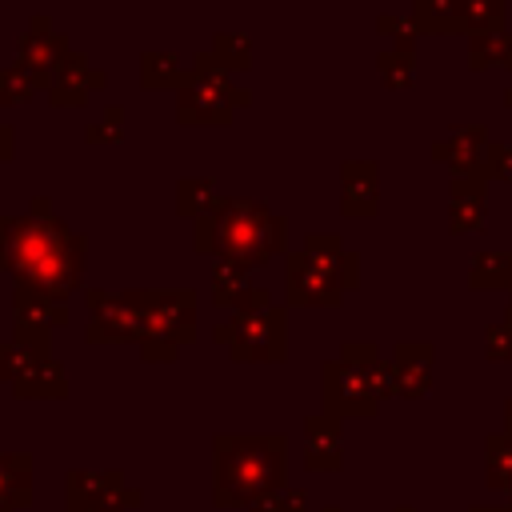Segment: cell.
Masks as SVG:
<instances>
[{"mask_svg":"<svg viewBox=\"0 0 512 512\" xmlns=\"http://www.w3.org/2000/svg\"><path fill=\"white\" fill-rule=\"evenodd\" d=\"M500 180H512V144H508V152H504V172H500Z\"/></svg>","mask_w":512,"mask_h":512,"instance_id":"40","label":"cell"},{"mask_svg":"<svg viewBox=\"0 0 512 512\" xmlns=\"http://www.w3.org/2000/svg\"><path fill=\"white\" fill-rule=\"evenodd\" d=\"M96 512H120V508H96Z\"/></svg>","mask_w":512,"mask_h":512,"instance_id":"44","label":"cell"},{"mask_svg":"<svg viewBox=\"0 0 512 512\" xmlns=\"http://www.w3.org/2000/svg\"><path fill=\"white\" fill-rule=\"evenodd\" d=\"M208 56L220 72H248L252 68V40L244 32H216Z\"/></svg>","mask_w":512,"mask_h":512,"instance_id":"28","label":"cell"},{"mask_svg":"<svg viewBox=\"0 0 512 512\" xmlns=\"http://www.w3.org/2000/svg\"><path fill=\"white\" fill-rule=\"evenodd\" d=\"M8 388L20 400H64L68 396V376H64V368L52 352H36Z\"/></svg>","mask_w":512,"mask_h":512,"instance_id":"18","label":"cell"},{"mask_svg":"<svg viewBox=\"0 0 512 512\" xmlns=\"http://www.w3.org/2000/svg\"><path fill=\"white\" fill-rule=\"evenodd\" d=\"M484 356L500 360V364H512V324L508 320H496V324L484 328Z\"/></svg>","mask_w":512,"mask_h":512,"instance_id":"35","label":"cell"},{"mask_svg":"<svg viewBox=\"0 0 512 512\" xmlns=\"http://www.w3.org/2000/svg\"><path fill=\"white\" fill-rule=\"evenodd\" d=\"M192 76V64H184L176 52L164 48H148L140 52V84L152 92H180Z\"/></svg>","mask_w":512,"mask_h":512,"instance_id":"20","label":"cell"},{"mask_svg":"<svg viewBox=\"0 0 512 512\" xmlns=\"http://www.w3.org/2000/svg\"><path fill=\"white\" fill-rule=\"evenodd\" d=\"M304 468H312V472H340L344 468V440H340L336 416L316 412L304 420Z\"/></svg>","mask_w":512,"mask_h":512,"instance_id":"17","label":"cell"},{"mask_svg":"<svg viewBox=\"0 0 512 512\" xmlns=\"http://www.w3.org/2000/svg\"><path fill=\"white\" fill-rule=\"evenodd\" d=\"M504 320L512 324V288H508V304H504Z\"/></svg>","mask_w":512,"mask_h":512,"instance_id":"42","label":"cell"},{"mask_svg":"<svg viewBox=\"0 0 512 512\" xmlns=\"http://www.w3.org/2000/svg\"><path fill=\"white\" fill-rule=\"evenodd\" d=\"M0 512H4V508H0Z\"/></svg>","mask_w":512,"mask_h":512,"instance_id":"48","label":"cell"},{"mask_svg":"<svg viewBox=\"0 0 512 512\" xmlns=\"http://www.w3.org/2000/svg\"><path fill=\"white\" fill-rule=\"evenodd\" d=\"M216 200H220V192H216V180L212 176H180L176 180V212L184 220L196 224Z\"/></svg>","mask_w":512,"mask_h":512,"instance_id":"26","label":"cell"},{"mask_svg":"<svg viewBox=\"0 0 512 512\" xmlns=\"http://www.w3.org/2000/svg\"><path fill=\"white\" fill-rule=\"evenodd\" d=\"M504 512H512V500H508V504H504Z\"/></svg>","mask_w":512,"mask_h":512,"instance_id":"47","label":"cell"},{"mask_svg":"<svg viewBox=\"0 0 512 512\" xmlns=\"http://www.w3.org/2000/svg\"><path fill=\"white\" fill-rule=\"evenodd\" d=\"M504 12H508V0H460V32L468 40L504 32Z\"/></svg>","mask_w":512,"mask_h":512,"instance_id":"25","label":"cell"},{"mask_svg":"<svg viewBox=\"0 0 512 512\" xmlns=\"http://www.w3.org/2000/svg\"><path fill=\"white\" fill-rule=\"evenodd\" d=\"M484 216H488V184L468 180V176H452V184H448V228L456 236L480 232Z\"/></svg>","mask_w":512,"mask_h":512,"instance_id":"19","label":"cell"},{"mask_svg":"<svg viewBox=\"0 0 512 512\" xmlns=\"http://www.w3.org/2000/svg\"><path fill=\"white\" fill-rule=\"evenodd\" d=\"M32 504V456L28 452H0V508L16 512Z\"/></svg>","mask_w":512,"mask_h":512,"instance_id":"21","label":"cell"},{"mask_svg":"<svg viewBox=\"0 0 512 512\" xmlns=\"http://www.w3.org/2000/svg\"><path fill=\"white\" fill-rule=\"evenodd\" d=\"M212 340L240 364H284L288 360V312L280 304L232 312L212 328Z\"/></svg>","mask_w":512,"mask_h":512,"instance_id":"8","label":"cell"},{"mask_svg":"<svg viewBox=\"0 0 512 512\" xmlns=\"http://www.w3.org/2000/svg\"><path fill=\"white\" fill-rule=\"evenodd\" d=\"M412 20L420 36H464L460 0H412Z\"/></svg>","mask_w":512,"mask_h":512,"instance_id":"23","label":"cell"},{"mask_svg":"<svg viewBox=\"0 0 512 512\" xmlns=\"http://www.w3.org/2000/svg\"><path fill=\"white\" fill-rule=\"evenodd\" d=\"M104 84H108V76L100 68H92L84 52H68L48 80V104L52 108H84L88 96L100 92Z\"/></svg>","mask_w":512,"mask_h":512,"instance_id":"14","label":"cell"},{"mask_svg":"<svg viewBox=\"0 0 512 512\" xmlns=\"http://www.w3.org/2000/svg\"><path fill=\"white\" fill-rule=\"evenodd\" d=\"M68 324V304L32 296V292H12V340L52 352V328Z\"/></svg>","mask_w":512,"mask_h":512,"instance_id":"12","label":"cell"},{"mask_svg":"<svg viewBox=\"0 0 512 512\" xmlns=\"http://www.w3.org/2000/svg\"><path fill=\"white\" fill-rule=\"evenodd\" d=\"M88 324L84 340L88 344H140L144 340V288H88Z\"/></svg>","mask_w":512,"mask_h":512,"instance_id":"10","label":"cell"},{"mask_svg":"<svg viewBox=\"0 0 512 512\" xmlns=\"http://www.w3.org/2000/svg\"><path fill=\"white\" fill-rule=\"evenodd\" d=\"M380 212V168L376 160H344L340 164V216L372 220Z\"/></svg>","mask_w":512,"mask_h":512,"instance_id":"16","label":"cell"},{"mask_svg":"<svg viewBox=\"0 0 512 512\" xmlns=\"http://www.w3.org/2000/svg\"><path fill=\"white\" fill-rule=\"evenodd\" d=\"M468 512H504V504H500V508H496V504H472Z\"/></svg>","mask_w":512,"mask_h":512,"instance_id":"41","label":"cell"},{"mask_svg":"<svg viewBox=\"0 0 512 512\" xmlns=\"http://www.w3.org/2000/svg\"><path fill=\"white\" fill-rule=\"evenodd\" d=\"M128 132L120 124H108V120H96L84 128V144H120Z\"/></svg>","mask_w":512,"mask_h":512,"instance_id":"36","label":"cell"},{"mask_svg":"<svg viewBox=\"0 0 512 512\" xmlns=\"http://www.w3.org/2000/svg\"><path fill=\"white\" fill-rule=\"evenodd\" d=\"M468 68H472V72H488V68L512 72V32L472 36V40H468Z\"/></svg>","mask_w":512,"mask_h":512,"instance_id":"27","label":"cell"},{"mask_svg":"<svg viewBox=\"0 0 512 512\" xmlns=\"http://www.w3.org/2000/svg\"><path fill=\"white\" fill-rule=\"evenodd\" d=\"M16 152V128L12 124H0V164H8Z\"/></svg>","mask_w":512,"mask_h":512,"instance_id":"37","label":"cell"},{"mask_svg":"<svg viewBox=\"0 0 512 512\" xmlns=\"http://www.w3.org/2000/svg\"><path fill=\"white\" fill-rule=\"evenodd\" d=\"M376 32H380V36H388L396 52H412V56H416V36H420V28H416V20H412V16L376 12Z\"/></svg>","mask_w":512,"mask_h":512,"instance_id":"32","label":"cell"},{"mask_svg":"<svg viewBox=\"0 0 512 512\" xmlns=\"http://www.w3.org/2000/svg\"><path fill=\"white\" fill-rule=\"evenodd\" d=\"M320 396L324 412L336 420L376 416L380 400L392 396L388 360H380V348L372 340H344L336 360H324L320 368Z\"/></svg>","mask_w":512,"mask_h":512,"instance_id":"5","label":"cell"},{"mask_svg":"<svg viewBox=\"0 0 512 512\" xmlns=\"http://www.w3.org/2000/svg\"><path fill=\"white\" fill-rule=\"evenodd\" d=\"M376 76H380V84H384V88L404 92V88H412V84H416V56H412V52L384 48V52L376 56Z\"/></svg>","mask_w":512,"mask_h":512,"instance_id":"31","label":"cell"},{"mask_svg":"<svg viewBox=\"0 0 512 512\" xmlns=\"http://www.w3.org/2000/svg\"><path fill=\"white\" fill-rule=\"evenodd\" d=\"M468 288L472 292L512 288V252H476L468 264Z\"/></svg>","mask_w":512,"mask_h":512,"instance_id":"24","label":"cell"},{"mask_svg":"<svg viewBox=\"0 0 512 512\" xmlns=\"http://www.w3.org/2000/svg\"><path fill=\"white\" fill-rule=\"evenodd\" d=\"M248 512H308V492L304 488H280L272 496H264L260 504H252Z\"/></svg>","mask_w":512,"mask_h":512,"instance_id":"34","label":"cell"},{"mask_svg":"<svg viewBox=\"0 0 512 512\" xmlns=\"http://www.w3.org/2000/svg\"><path fill=\"white\" fill-rule=\"evenodd\" d=\"M484 456H488V468H484L488 488H492V492H508V496H512V436H508V432L488 436Z\"/></svg>","mask_w":512,"mask_h":512,"instance_id":"29","label":"cell"},{"mask_svg":"<svg viewBox=\"0 0 512 512\" xmlns=\"http://www.w3.org/2000/svg\"><path fill=\"white\" fill-rule=\"evenodd\" d=\"M196 340L192 288H144V340L136 344L148 364H168Z\"/></svg>","mask_w":512,"mask_h":512,"instance_id":"6","label":"cell"},{"mask_svg":"<svg viewBox=\"0 0 512 512\" xmlns=\"http://www.w3.org/2000/svg\"><path fill=\"white\" fill-rule=\"evenodd\" d=\"M504 432H508V436H512V396H508V400H504Z\"/></svg>","mask_w":512,"mask_h":512,"instance_id":"39","label":"cell"},{"mask_svg":"<svg viewBox=\"0 0 512 512\" xmlns=\"http://www.w3.org/2000/svg\"><path fill=\"white\" fill-rule=\"evenodd\" d=\"M288 484V440L276 436H228L212 440V504L252 508Z\"/></svg>","mask_w":512,"mask_h":512,"instance_id":"3","label":"cell"},{"mask_svg":"<svg viewBox=\"0 0 512 512\" xmlns=\"http://www.w3.org/2000/svg\"><path fill=\"white\" fill-rule=\"evenodd\" d=\"M124 116H128L124 104H108V108H104V120H108V124H120V128H124Z\"/></svg>","mask_w":512,"mask_h":512,"instance_id":"38","label":"cell"},{"mask_svg":"<svg viewBox=\"0 0 512 512\" xmlns=\"http://www.w3.org/2000/svg\"><path fill=\"white\" fill-rule=\"evenodd\" d=\"M504 140H492V132L484 124H452L436 144H432V160L448 164L452 176H468L480 184L500 180L504 172Z\"/></svg>","mask_w":512,"mask_h":512,"instance_id":"9","label":"cell"},{"mask_svg":"<svg viewBox=\"0 0 512 512\" xmlns=\"http://www.w3.org/2000/svg\"><path fill=\"white\" fill-rule=\"evenodd\" d=\"M88 236L68 228L56 212L48 216H0V272L12 276V292H32L56 304L84 284Z\"/></svg>","mask_w":512,"mask_h":512,"instance_id":"1","label":"cell"},{"mask_svg":"<svg viewBox=\"0 0 512 512\" xmlns=\"http://www.w3.org/2000/svg\"><path fill=\"white\" fill-rule=\"evenodd\" d=\"M432 364H436V348L424 340H400L392 348L388 372H392V396L400 400H420L432 384Z\"/></svg>","mask_w":512,"mask_h":512,"instance_id":"15","label":"cell"},{"mask_svg":"<svg viewBox=\"0 0 512 512\" xmlns=\"http://www.w3.org/2000/svg\"><path fill=\"white\" fill-rule=\"evenodd\" d=\"M36 352H40V348H28V344H20V340H0V380L12 384Z\"/></svg>","mask_w":512,"mask_h":512,"instance_id":"33","label":"cell"},{"mask_svg":"<svg viewBox=\"0 0 512 512\" xmlns=\"http://www.w3.org/2000/svg\"><path fill=\"white\" fill-rule=\"evenodd\" d=\"M396 512H412V508H408V504H404V508H396Z\"/></svg>","mask_w":512,"mask_h":512,"instance_id":"46","label":"cell"},{"mask_svg":"<svg viewBox=\"0 0 512 512\" xmlns=\"http://www.w3.org/2000/svg\"><path fill=\"white\" fill-rule=\"evenodd\" d=\"M68 36L52 28V20L44 12L28 16V32L16 40V64H24L36 80H44V92H48V80L56 72V64L68 56Z\"/></svg>","mask_w":512,"mask_h":512,"instance_id":"13","label":"cell"},{"mask_svg":"<svg viewBox=\"0 0 512 512\" xmlns=\"http://www.w3.org/2000/svg\"><path fill=\"white\" fill-rule=\"evenodd\" d=\"M252 104V92L240 88L228 72H220L204 52L192 56V76L188 84L176 92V120L180 124H228L236 116V108H248Z\"/></svg>","mask_w":512,"mask_h":512,"instance_id":"7","label":"cell"},{"mask_svg":"<svg viewBox=\"0 0 512 512\" xmlns=\"http://www.w3.org/2000/svg\"><path fill=\"white\" fill-rule=\"evenodd\" d=\"M504 104H508V108H512V88H504Z\"/></svg>","mask_w":512,"mask_h":512,"instance_id":"43","label":"cell"},{"mask_svg":"<svg viewBox=\"0 0 512 512\" xmlns=\"http://www.w3.org/2000/svg\"><path fill=\"white\" fill-rule=\"evenodd\" d=\"M324 512H340V508H336V504H328V508H324Z\"/></svg>","mask_w":512,"mask_h":512,"instance_id":"45","label":"cell"},{"mask_svg":"<svg viewBox=\"0 0 512 512\" xmlns=\"http://www.w3.org/2000/svg\"><path fill=\"white\" fill-rule=\"evenodd\" d=\"M36 92H44V80H36L24 64H4L0 68V108L28 104Z\"/></svg>","mask_w":512,"mask_h":512,"instance_id":"30","label":"cell"},{"mask_svg":"<svg viewBox=\"0 0 512 512\" xmlns=\"http://www.w3.org/2000/svg\"><path fill=\"white\" fill-rule=\"evenodd\" d=\"M360 284V256L336 232H308L300 252L284 260V296L292 308H340Z\"/></svg>","mask_w":512,"mask_h":512,"instance_id":"4","label":"cell"},{"mask_svg":"<svg viewBox=\"0 0 512 512\" xmlns=\"http://www.w3.org/2000/svg\"><path fill=\"white\" fill-rule=\"evenodd\" d=\"M248 272H252V268H244V264H236V260H212V272H208L212 304H216V308H232V312H236V308L248 300V292H252Z\"/></svg>","mask_w":512,"mask_h":512,"instance_id":"22","label":"cell"},{"mask_svg":"<svg viewBox=\"0 0 512 512\" xmlns=\"http://www.w3.org/2000/svg\"><path fill=\"white\" fill-rule=\"evenodd\" d=\"M140 492L124 484V472L100 468V472H68V512H96V508H136Z\"/></svg>","mask_w":512,"mask_h":512,"instance_id":"11","label":"cell"},{"mask_svg":"<svg viewBox=\"0 0 512 512\" xmlns=\"http://www.w3.org/2000/svg\"><path fill=\"white\" fill-rule=\"evenodd\" d=\"M192 248L212 260L260 268L288 252V220L252 196H220L192 224Z\"/></svg>","mask_w":512,"mask_h":512,"instance_id":"2","label":"cell"}]
</instances>
